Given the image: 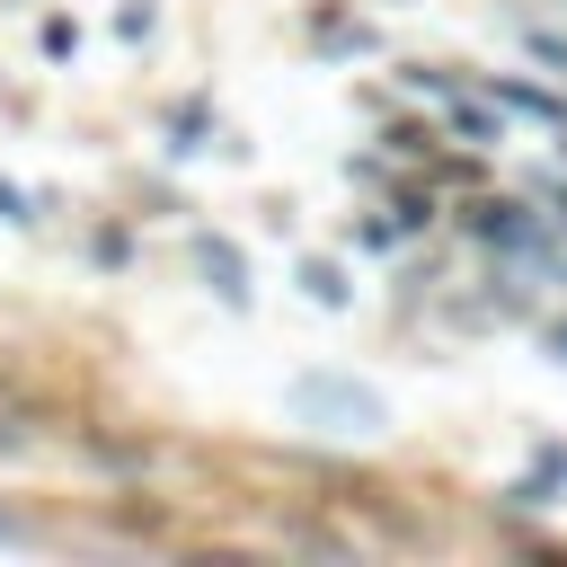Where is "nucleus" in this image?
Here are the masks:
<instances>
[{
  "label": "nucleus",
  "mask_w": 567,
  "mask_h": 567,
  "mask_svg": "<svg viewBox=\"0 0 567 567\" xmlns=\"http://www.w3.org/2000/svg\"><path fill=\"white\" fill-rule=\"evenodd\" d=\"M532 53H540L549 71H567V35H532Z\"/></svg>",
  "instance_id": "6"
},
{
  "label": "nucleus",
  "mask_w": 567,
  "mask_h": 567,
  "mask_svg": "<svg viewBox=\"0 0 567 567\" xmlns=\"http://www.w3.org/2000/svg\"><path fill=\"white\" fill-rule=\"evenodd\" d=\"M301 284H310V292H319V301H328V310H337V301H346V275H337V266H301Z\"/></svg>",
  "instance_id": "5"
},
{
  "label": "nucleus",
  "mask_w": 567,
  "mask_h": 567,
  "mask_svg": "<svg viewBox=\"0 0 567 567\" xmlns=\"http://www.w3.org/2000/svg\"><path fill=\"white\" fill-rule=\"evenodd\" d=\"M443 106H452V133H461V142H505V106H487V97H470V89H452Z\"/></svg>",
  "instance_id": "3"
},
{
  "label": "nucleus",
  "mask_w": 567,
  "mask_h": 567,
  "mask_svg": "<svg viewBox=\"0 0 567 567\" xmlns=\"http://www.w3.org/2000/svg\"><path fill=\"white\" fill-rule=\"evenodd\" d=\"M487 97L514 106V115H532V124H567V97H549L540 80H487Z\"/></svg>",
  "instance_id": "2"
},
{
  "label": "nucleus",
  "mask_w": 567,
  "mask_h": 567,
  "mask_svg": "<svg viewBox=\"0 0 567 567\" xmlns=\"http://www.w3.org/2000/svg\"><path fill=\"white\" fill-rule=\"evenodd\" d=\"M195 257H204V275L221 284V301H248V275H239V257H230L221 239H195Z\"/></svg>",
  "instance_id": "4"
},
{
  "label": "nucleus",
  "mask_w": 567,
  "mask_h": 567,
  "mask_svg": "<svg viewBox=\"0 0 567 567\" xmlns=\"http://www.w3.org/2000/svg\"><path fill=\"white\" fill-rule=\"evenodd\" d=\"M292 399H301V408H337V416H354V434H363V425H381V399H372V390H354V381H301Z\"/></svg>",
  "instance_id": "1"
},
{
  "label": "nucleus",
  "mask_w": 567,
  "mask_h": 567,
  "mask_svg": "<svg viewBox=\"0 0 567 567\" xmlns=\"http://www.w3.org/2000/svg\"><path fill=\"white\" fill-rule=\"evenodd\" d=\"M540 346H549V363H567V319H558V328H549Z\"/></svg>",
  "instance_id": "7"
}]
</instances>
